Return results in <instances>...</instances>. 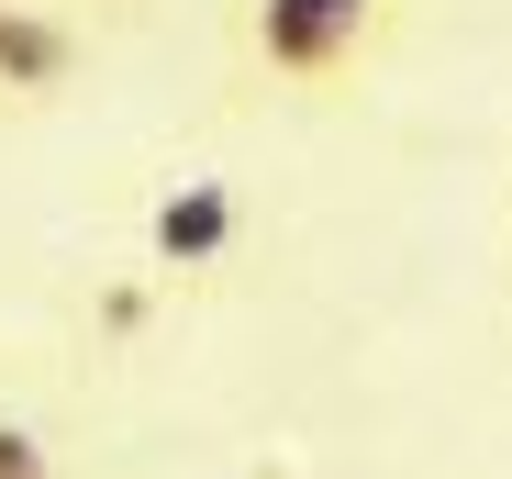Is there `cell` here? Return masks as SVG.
I'll return each mask as SVG.
<instances>
[{"instance_id":"3","label":"cell","mask_w":512,"mask_h":479,"mask_svg":"<svg viewBox=\"0 0 512 479\" xmlns=\"http://www.w3.org/2000/svg\"><path fill=\"white\" fill-rule=\"evenodd\" d=\"M90 90V12L78 0H0V123Z\"/></svg>"},{"instance_id":"1","label":"cell","mask_w":512,"mask_h":479,"mask_svg":"<svg viewBox=\"0 0 512 479\" xmlns=\"http://www.w3.org/2000/svg\"><path fill=\"white\" fill-rule=\"evenodd\" d=\"M412 0H223V78L245 101H346L390 67Z\"/></svg>"},{"instance_id":"4","label":"cell","mask_w":512,"mask_h":479,"mask_svg":"<svg viewBox=\"0 0 512 479\" xmlns=\"http://www.w3.org/2000/svg\"><path fill=\"white\" fill-rule=\"evenodd\" d=\"M0 479H67V446L23 413H0Z\"/></svg>"},{"instance_id":"2","label":"cell","mask_w":512,"mask_h":479,"mask_svg":"<svg viewBox=\"0 0 512 479\" xmlns=\"http://www.w3.org/2000/svg\"><path fill=\"white\" fill-rule=\"evenodd\" d=\"M245 257V190L223 168H167V190L145 201V268L167 290H212Z\"/></svg>"},{"instance_id":"5","label":"cell","mask_w":512,"mask_h":479,"mask_svg":"<svg viewBox=\"0 0 512 479\" xmlns=\"http://www.w3.org/2000/svg\"><path fill=\"white\" fill-rule=\"evenodd\" d=\"M256 479H334V468H301V457H279V468H256Z\"/></svg>"}]
</instances>
